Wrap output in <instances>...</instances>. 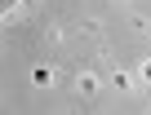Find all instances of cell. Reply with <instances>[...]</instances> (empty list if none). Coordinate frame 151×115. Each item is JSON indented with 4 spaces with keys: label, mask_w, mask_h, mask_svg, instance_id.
I'll use <instances>...</instances> for the list:
<instances>
[{
    "label": "cell",
    "mask_w": 151,
    "mask_h": 115,
    "mask_svg": "<svg viewBox=\"0 0 151 115\" xmlns=\"http://www.w3.org/2000/svg\"><path fill=\"white\" fill-rule=\"evenodd\" d=\"M49 80H53V71H49V67H36V71H31V84H40V89H45Z\"/></svg>",
    "instance_id": "1"
},
{
    "label": "cell",
    "mask_w": 151,
    "mask_h": 115,
    "mask_svg": "<svg viewBox=\"0 0 151 115\" xmlns=\"http://www.w3.org/2000/svg\"><path fill=\"white\" fill-rule=\"evenodd\" d=\"M142 80H151V62H147V67H142Z\"/></svg>",
    "instance_id": "2"
}]
</instances>
